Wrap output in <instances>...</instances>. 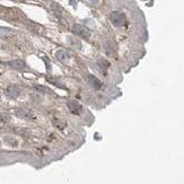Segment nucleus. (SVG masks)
<instances>
[{
  "instance_id": "f257e3e1",
  "label": "nucleus",
  "mask_w": 184,
  "mask_h": 184,
  "mask_svg": "<svg viewBox=\"0 0 184 184\" xmlns=\"http://www.w3.org/2000/svg\"><path fill=\"white\" fill-rule=\"evenodd\" d=\"M111 22L115 27H122L125 24V17L119 11H113L111 14Z\"/></svg>"
},
{
  "instance_id": "f03ea898",
  "label": "nucleus",
  "mask_w": 184,
  "mask_h": 184,
  "mask_svg": "<svg viewBox=\"0 0 184 184\" xmlns=\"http://www.w3.org/2000/svg\"><path fill=\"white\" fill-rule=\"evenodd\" d=\"M72 31L75 34H77L78 36H82L84 39H89L91 37V32L87 30L86 27H84L82 25L79 24H75L72 26Z\"/></svg>"
},
{
  "instance_id": "7ed1b4c3",
  "label": "nucleus",
  "mask_w": 184,
  "mask_h": 184,
  "mask_svg": "<svg viewBox=\"0 0 184 184\" xmlns=\"http://www.w3.org/2000/svg\"><path fill=\"white\" fill-rule=\"evenodd\" d=\"M67 106H68L69 111L72 114H76V115H78L82 110V106L80 105V103L76 102V101H69V102L67 103Z\"/></svg>"
},
{
  "instance_id": "20e7f679",
  "label": "nucleus",
  "mask_w": 184,
  "mask_h": 184,
  "mask_svg": "<svg viewBox=\"0 0 184 184\" xmlns=\"http://www.w3.org/2000/svg\"><path fill=\"white\" fill-rule=\"evenodd\" d=\"M16 115H17L18 118H23V119L34 118V113H33V111L28 110V108H17V110H16Z\"/></svg>"
},
{
  "instance_id": "39448f33",
  "label": "nucleus",
  "mask_w": 184,
  "mask_h": 184,
  "mask_svg": "<svg viewBox=\"0 0 184 184\" xmlns=\"http://www.w3.org/2000/svg\"><path fill=\"white\" fill-rule=\"evenodd\" d=\"M87 80L89 82V85L93 87V88H95V89H101L103 87V82L96 78L95 76H93V75H88L87 76Z\"/></svg>"
},
{
  "instance_id": "423d86ee",
  "label": "nucleus",
  "mask_w": 184,
  "mask_h": 184,
  "mask_svg": "<svg viewBox=\"0 0 184 184\" xmlns=\"http://www.w3.org/2000/svg\"><path fill=\"white\" fill-rule=\"evenodd\" d=\"M19 94H21V89H19V87L17 86H9L7 89H6V95L8 96V97H11V98H16L19 96Z\"/></svg>"
},
{
  "instance_id": "0eeeda50",
  "label": "nucleus",
  "mask_w": 184,
  "mask_h": 184,
  "mask_svg": "<svg viewBox=\"0 0 184 184\" xmlns=\"http://www.w3.org/2000/svg\"><path fill=\"white\" fill-rule=\"evenodd\" d=\"M56 58H58V60H60L61 62L63 63H67V62L70 60V56H69V53L67 51H63V50H59V51H56Z\"/></svg>"
},
{
  "instance_id": "6e6552de",
  "label": "nucleus",
  "mask_w": 184,
  "mask_h": 184,
  "mask_svg": "<svg viewBox=\"0 0 184 184\" xmlns=\"http://www.w3.org/2000/svg\"><path fill=\"white\" fill-rule=\"evenodd\" d=\"M7 65L10 66L11 68H14V69H17V70H22V69H24L26 67L25 62L23 61V60H13V61L8 62Z\"/></svg>"
},
{
  "instance_id": "1a4fd4ad",
  "label": "nucleus",
  "mask_w": 184,
  "mask_h": 184,
  "mask_svg": "<svg viewBox=\"0 0 184 184\" xmlns=\"http://www.w3.org/2000/svg\"><path fill=\"white\" fill-rule=\"evenodd\" d=\"M97 65H98V67L102 69V70L108 68V66H110V63H108L106 60H104V59H99V60L97 61Z\"/></svg>"
},
{
  "instance_id": "9d476101",
  "label": "nucleus",
  "mask_w": 184,
  "mask_h": 184,
  "mask_svg": "<svg viewBox=\"0 0 184 184\" xmlns=\"http://www.w3.org/2000/svg\"><path fill=\"white\" fill-rule=\"evenodd\" d=\"M70 41H72L71 44H72V45H75L76 47H78V49H80V47H82V44H80V42H79V41H77V40H73V39H70Z\"/></svg>"
},
{
  "instance_id": "9b49d317",
  "label": "nucleus",
  "mask_w": 184,
  "mask_h": 184,
  "mask_svg": "<svg viewBox=\"0 0 184 184\" xmlns=\"http://www.w3.org/2000/svg\"><path fill=\"white\" fill-rule=\"evenodd\" d=\"M87 2H89V4H92V5H96L99 2V0H86Z\"/></svg>"
}]
</instances>
